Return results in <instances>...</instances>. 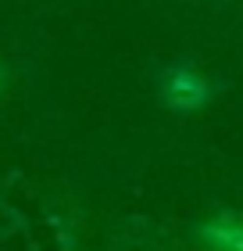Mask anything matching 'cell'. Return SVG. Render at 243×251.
Wrapping results in <instances>:
<instances>
[{
    "mask_svg": "<svg viewBox=\"0 0 243 251\" xmlns=\"http://www.w3.org/2000/svg\"><path fill=\"white\" fill-rule=\"evenodd\" d=\"M207 97V83L197 72H190V68H172L168 79H165V100L172 108L179 111H190L197 104H204Z\"/></svg>",
    "mask_w": 243,
    "mask_h": 251,
    "instance_id": "obj_1",
    "label": "cell"
},
{
    "mask_svg": "<svg viewBox=\"0 0 243 251\" xmlns=\"http://www.w3.org/2000/svg\"><path fill=\"white\" fill-rule=\"evenodd\" d=\"M211 237L229 251H243V226H218V230H211Z\"/></svg>",
    "mask_w": 243,
    "mask_h": 251,
    "instance_id": "obj_2",
    "label": "cell"
}]
</instances>
